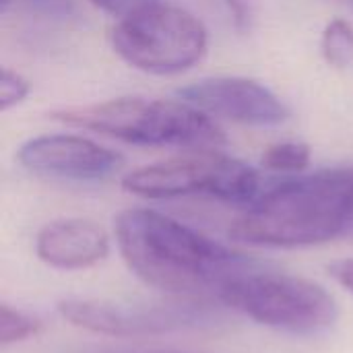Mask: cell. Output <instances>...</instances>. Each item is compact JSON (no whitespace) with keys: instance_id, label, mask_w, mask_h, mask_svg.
I'll use <instances>...</instances> for the list:
<instances>
[{"instance_id":"cell-4","label":"cell","mask_w":353,"mask_h":353,"mask_svg":"<svg viewBox=\"0 0 353 353\" xmlns=\"http://www.w3.org/2000/svg\"><path fill=\"white\" fill-rule=\"evenodd\" d=\"M217 298L259 325L294 335H319L337 321L335 298L323 285L296 275L256 271L252 263L228 277Z\"/></svg>"},{"instance_id":"cell-10","label":"cell","mask_w":353,"mask_h":353,"mask_svg":"<svg viewBox=\"0 0 353 353\" xmlns=\"http://www.w3.org/2000/svg\"><path fill=\"white\" fill-rule=\"evenodd\" d=\"M35 252L39 261L54 269L79 271L108 256L110 238L89 219H58L39 230Z\"/></svg>"},{"instance_id":"cell-9","label":"cell","mask_w":353,"mask_h":353,"mask_svg":"<svg viewBox=\"0 0 353 353\" xmlns=\"http://www.w3.org/2000/svg\"><path fill=\"white\" fill-rule=\"evenodd\" d=\"M17 159L33 174L77 182L103 180L122 163V157L116 151L77 134H46L29 139L21 145Z\"/></svg>"},{"instance_id":"cell-19","label":"cell","mask_w":353,"mask_h":353,"mask_svg":"<svg viewBox=\"0 0 353 353\" xmlns=\"http://www.w3.org/2000/svg\"><path fill=\"white\" fill-rule=\"evenodd\" d=\"M12 2H14V0H2V12H6V10H8V6H10Z\"/></svg>"},{"instance_id":"cell-13","label":"cell","mask_w":353,"mask_h":353,"mask_svg":"<svg viewBox=\"0 0 353 353\" xmlns=\"http://www.w3.org/2000/svg\"><path fill=\"white\" fill-rule=\"evenodd\" d=\"M39 331L41 321L37 316L27 314L19 308H10L8 304L0 306V343L4 347L35 337Z\"/></svg>"},{"instance_id":"cell-18","label":"cell","mask_w":353,"mask_h":353,"mask_svg":"<svg viewBox=\"0 0 353 353\" xmlns=\"http://www.w3.org/2000/svg\"><path fill=\"white\" fill-rule=\"evenodd\" d=\"M228 12L232 14L238 29H246L250 25V2L248 0H223Z\"/></svg>"},{"instance_id":"cell-6","label":"cell","mask_w":353,"mask_h":353,"mask_svg":"<svg viewBox=\"0 0 353 353\" xmlns=\"http://www.w3.org/2000/svg\"><path fill=\"white\" fill-rule=\"evenodd\" d=\"M122 186L143 199L205 194L225 203H252L259 194V174L217 149H194L126 174Z\"/></svg>"},{"instance_id":"cell-2","label":"cell","mask_w":353,"mask_h":353,"mask_svg":"<svg viewBox=\"0 0 353 353\" xmlns=\"http://www.w3.org/2000/svg\"><path fill=\"white\" fill-rule=\"evenodd\" d=\"M232 238L254 246L302 248L353 238V165L285 180L250 203Z\"/></svg>"},{"instance_id":"cell-17","label":"cell","mask_w":353,"mask_h":353,"mask_svg":"<svg viewBox=\"0 0 353 353\" xmlns=\"http://www.w3.org/2000/svg\"><path fill=\"white\" fill-rule=\"evenodd\" d=\"M329 273L337 283H341L347 292L353 294V259H343L329 265Z\"/></svg>"},{"instance_id":"cell-15","label":"cell","mask_w":353,"mask_h":353,"mask_svg":"<svg viewBox=\"0 0 353 353\" xmlns=\"http://www.w3.org/2000/svg\"><path fill=\"white\" fill-rule=\"evenodd\" d=\"M29 12L46 19L66 21L77 14V2L74 0H19Z\"/></svg>"},{"instance_id":"cell-8","label":"cell","mask_w":353,"mask_h":353,"mask_svg":"<svg viewBox=\"0 0 353 353\" xmlns=\"http://www.w3.org/2000/svg\"><path fill=\"white\" fill-rule=\"evenodd\" d=\"M178 97L207 116L246 126H279L290 118L288 105L265 85L244 77H211L178 89Z\"/></svg>"},{"instance_id":"cell-14","label":"cell","mask_w":353,"mask_h":353,"mask_svg":"<svg viewBox=\"0 0 353 353\" xmlns=\"http://www.w3.org/2000/svg\"><path fill=\"white\" fill-rule=\"evenodd\" d=\"M29 91H31V85L23 74L10 68H2L0 72V110L2 112H8L10 108L25 101Z\"/></svg>"},{"instance_id":"cell-16","label":"cell","mask_w":353,"mask_h":353,"mask_svg":"<svg viewBox=\"0 0 353 353\" xmlns=\"http://www.w3.org/2000/svg\"><path fill=\"white\" fill-rule=\"evenodd\" d=\"M91 2L97 4L99 8H103V10L116 14V17L120 19V17H124V14L137 10L139 6H143V4L149 2V0H91Z\"/></svg>"},{"instance_id":"cell-5","label":"cell","mask_w":353,"mask_h":353,"mask_svg":"<svg viewBox=\"0 0 353 353\" xmlns=\"http://www.w3.org/2000/svg\"><path fill=\"white\" fill-rule=\"evenodd\" d=\"M207 29L188 10L149 0L118 19L112 29L116 54L149 74H176L196 64L207 50Z\"/></svg>"},{"instance_id":"cell-1","label":"cell","mask_w":353,"mask_h":353,"mask_svg":"<svg viewBox=\"0 0 353 353\" xmlns=\"http://www.w3.org/2000/svg\"><path fill=\"white\" fill-rule=\"evenodd\" d=\"M116 242L128 269L168 294L217 292L250 261L201 232L151 209H126L116 217Z\"/></svg>"},{"instance_id":"cell-12","label":"cell","mask_w":353,"mask_h":353,"mask_svg":"<svg viewBox=\"0 0 353 353\" xmlns=\"http://www.w3.org/2000/svg\"><path fill=\"white\" fill-rule=\"evenodd\" d=\"M310 147L298 141H283L267 147L263 153V165L271 172L281 174H300L310 165Z\"/></svg>"},{"instance_id":"cell-7","label":"cell","mask_w":353,"mask_h":353,"mask_svg":"<svg viewBox=\"0 0 353 353\" xmlns=\"http://www.w3.org/2000/svg\"><path fill=\"white\" fill-rule=\"evenodd\" d=\"M58 312L64 321L79 329L110 337L159 335L211 321V314L199 304L139 308L97 300H66L58 304Z\"/></svg>"},{"instance_id":"cell-20","label":"cell","mask_w":353,"mask_h":353,"mask_svg":"<svg viewBox=\"0 0 353 353\" xmlns=\"http://www.w3.org/2000/svg\"><path fill=\"white\" fill-rule=\"evenodd\" d=\"M126 353H186V352H126Z\"/></svg>"},{"instance_id":"cell-11","label":"cell","mask_w":353,"mask_h":353,"mask_svg":"<svg viewBox=\"0 0 353 353\" xmlns=\"http://www.w3.org/2000/svg\"><path fill=\"white\" fill-rule=\"evenodd\" d=\"M321 52L327 64L335 68H347L353 64V27L345 19H333L327 23L321 37Z\"/></svg>"},{"instance_id":"cell-3","label":"cell","mask_w":353,"mask_h":353,"mask_svg":"<svg viewBox=\"0 0 353 353\" xmlns=\"http://www.w3.org/2000/svg\"><path fill=\"white\" fill-rule=\"evenodd\" d=\"M52 118L139 147L217 149L225 143L223 130L211 116L184 99L118 97L64 108L54 112Z\"/></svg>"}]
</instances>
